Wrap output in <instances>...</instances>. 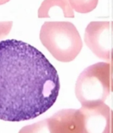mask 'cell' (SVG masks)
Listing matches in <instances>:
<instances>
[{
  "instance_id": "1",
  "label": "cell",
  "mask_w": 113,
  "mask_h": 133,
  "mask_svg": "<svg viewBox=\"0 0 113 133\" xmlns=\"http://www.w3.org/2000/svg\"><path fill=\"white\" fill-rule=\"evenodd\" d=\"M60 89L57 70L36 47L16 39L0 41V119L23 121L51 108Z\"/></svg>"
},
{
  "instance_id": "2",
  "label": "cell",
  "mask_w": 113,
  "mask_h": 133,
  "mask_svg": "<svg viewBox=\"0 0 113 133\" xmlns=\"http://www.w3.org/2000/svg\"><path fill=\"white\" fill-rule=\"evenodd\" d=\"M40 40L56 60L72 62L80 54L83 41L77 29L67 21H47L40 30Z\"/></svg>"
},
{
  "instance_id": "3",
  "label": "cell",
  "mask_w": 113,
  "mask_h": 133,
  "mask_svg": "<svg viewBox=\"0 0 113 133\" xmlns=\"http://www.w3.org/2000/svg\"><path fill=\"white\" fill-rule=\"evenodd\" d=\"M111 92L109 62H98L86 68L78 76L75 94L83 107L100 105Z\"/></svg>"
},
{
  "instance_id": "4",
  "label": "cell",
  "mask_w": 113,
  "mask_h": 133,
  "mask_svg": "<svg viewBox=\"0 0 113 133\" xmlns=\"http://www.w3.org/2000/svg\"><path fill=\"white\" fill-rule=\"evenodd\" d=\"M84 42L98 58L113 62V21H92L87 26Z\"/></svg>"
},
{
  "instance_id": "5",
  "label": "cell",
  "mask_w": 113,
  "mask_h": 133,
  "mask_svg": "<svg viewBox=\"0 0 113 133\" xmlns=\"http://www.w3.org/2000/svg\"><path fill=\"white\" fill-rule=\"evenodd\" d=\"M82 133H113V111L104 103L91 107L80 108Z\"/></svg>"
},
{
  "instance_id": "6",
  "label": "cell",
  "mask_w": 113,
  "mask_h": 133,
  "mask_svg": "<svg viewBox=\"0 0 113 133\" xmlns=\"http://www.w3.org/2000/svg\"><path fill=\"white\" fill-rule=\"evenodd\" d=\"M50 133H82L80 109H63L46 119Z\"/></svg>"
},
{
  "instance_id": "7",
  "label": "cell",
  "mask_w": 113,
  "mask_h": 133,
  "mask_svg": "<svg viewBox=\"0 0 113 133\" xmlns=\"http://www.w3.org/2000/svg\"><path fill=\"white\" fill-rule=\"evenodd\" d=\"M54 7H59L66 18H73L74 12L68 0H44L39 7L37 16L39 18H49L50 10Z\"/></svg>"
},
{
  "instance_id": "8",
  "label": "cell",
  "mask_w": 113,
  "mask_h": 133,
  "mask_svg": "<svg viewBox=\"0 0 113 133\" xmlns=\"http://www.w3.org/2000/svg\"><path fill=\"white\" fill-rule=\"evenodd\" d=\"M75 11L79 13H88L98 6V0H68Z\"/></svg>"
},
{
  "instance_id": "9",
  "label": "cell",
  "mask_w": 113,
  "mask_h": 133,
  "mask_svg": "<svg viewBox=\"0 0 113 133\" xmlns=\"http://www.w3.org/2000/svg\"><path fill=\"white\" fill-rule=\"evenodd\" d=\"M45 128H47L46 119L23 127L20 130L19 133H40Z\"/></svg>"
},
{
  "instance_id": "10",
  "label": "cell",
  "mask_w": 113,
  "mask_h": 133,
  "mask_svg": "<svg viewBox=\"0 0 113 133\" xmlns=\"http://www.w3.org/2000/svg\"><path fill=\"white\" fill-rule=\"evenodd\" d=\"M13 26L12 21H0V39L9 34Z\"/></svg>"
},
{
  "instance_id": "11",
  "label": "cell",
  "mask_w": 113,
  "mask_h": 133,
  "mask_svg": "<svg viewBox=\"0 0 113 133\" xmlns=\"http://www.w3.org/2000/svg\"><path fill=\"white\" fill-rule=\"evenodd\" d=\"M110 63V73H111V91L113 92V62Z\"/></svg>"
},
{
  "instance_id": "12",
  "label": "cell",
  "mask_w": 113,
  "mask_h": 133,
  "mask_svg": "<svg viewBox=\"0 0 113 133\" xmlns=\"http://www.w3.org/2000/svg\"><path fill=\"white\" fill-rule=\"evenodd\" d=\"M10 0H0V6L1 5H3V4H6V2H9Z\"/></svg>"
}]
</instances>
